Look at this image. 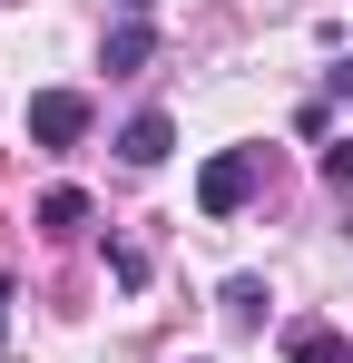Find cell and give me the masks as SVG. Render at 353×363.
<instances>
[{
    "label": "cell",
    "mask_w": 353,
    "mask_h": 363,
    "mask_svg": "<svg viewBox=\"0 0 353 363\" xmlns=\"http://www.w3.org/2000/svg\"><path fill=\"white\" fill-rule=\"evenodd\" d=\"M334 89H344V99H353V60H344V69H334Z\"/></svg>",
    "instance_id": "obj_11"
},
{
    "label": "cell",
    "mask_w": 353,
    "mask_h": 363,
    "mask_svg": "<svg viewBox=\"0 0 353 363\" xmlns=\"http://www.w3.org/2000/svg\"><path fill=\"white\" fill-rule=\"evenodd\" d=\"M167 147H176V118H167V108H138V118L118 128V157H128V167H157Z\"/></svg>",
    "instance_id": "obj_3"
},
{
    "label": "cell",
    "mask_w": 353,
    "mask_h": 363,
    "mask_svg": "<svg viewBox=\"0 0 353 363\" xmlns=\"http://www.w3.org/2000/svg\"><path fill=\"white\" fill-rule=\"evenodd\" d=\"M118 10H128V20H147V10H157V0H118Z\"/></svg>",
    "instance_id": "obj_10"
},
{
    "label": "cell",
    "mask_w": 353,
    "mask_h": 363,
    "mask_svg": "<svg viewBox=\"0 0 353 363\" xmlns=\"http://www.w3.org/2000/svg\"><path fill=\"white\" fill-rule=\"evenodd\" d=\"M245 196H255V147H226V157L196 167V206H206V216H235Z\"/></svg>",
    "instance_id": "obj_1"
},
{
    "label": "cell",
    "mask_w": 353,
    "mask_h": 363,
    "mask_svg": "<svg viewBox=\"0 0 353 363\" xmlns=\"http://www.w3.org/2000/svg\"><path fill=\"white\" fill-rule=\"evenodd\" d=\"M324 186H334V196H353V138H334V147H324Z\"/></svg>",
    "instance_id": "obj_8"
},
{
    "label": "cell",
    "mask_w": 353,
    "mask_h": 363,
    "mask_svg": "<svg viewBox=\"0 0 353 363\" xmlns=\"http://www.w3.org/2000/svg\"><path fill=\"white\" fill-rule=\"evenodd\" d=\"M285 363H353V344H344V324L304 314V324H285Z\"/></svg>",
    "instance_id": "obj_4"
},
{
    "label": "cell",
    "mask_w": 353,
    "mask_h": 363,
    "mask_svg": "<svg viewBox=\"0 0 353 363\" xmlns=\"http://www.w3.org/2000/svg\"><path fill=\"white\" fill-rule=\"evenodd\" d=\"M89 138V99L79 89H40L30 99V147H79Z\"/></svg>",
    "instance_id": "obj_2"
},
{
    "label": "cell",
    "mask_w": 353,
    "mask_h": 363,
    "mask_svg": "<svg viewBox=\"0 0 353 363\" xmlns=\"http://www.w3.org/2000/svg\"><path fill=\"white\" fill-rule=\"evenodd\" d=\"M10 304H20V295H10V275H0V344H10Z\"/></svg>",
    "instance_id": "obj_9"
},
{
    "label": "cell",
    "mask_w": 353,
    "mask_h": 363,
    "mask_svg": "<svg viewBox=\"0 0 353 363\" xmlns=\"http://www.w3.org/2000/svg\"><path fill=\"white\" fill-rule=\"evenodd\" d=\"M216 314H226L235 334H255V324H265V285H255V275H226V295H216Z\"/></svg>",
    "instance_id": "obj_6"
},
{
    "label": "cell",
    "mask_w": 353,
    "mask_h": 363,
    "mask_svg": "<svg viewBox=\"0 0 353 363\" xmlns=\"http://www.w3.org/2000/svg\"><path fill=\"white\" fill-rule=\"evenodd\" d=\"M40 226H50V236H79V226H89V196H79V186H50V196H40Z\"/></svg>",
    "instance_id": "obj_7"
},
{
    "label": "cell",
    "mask_w": 353,
    "mask_h": 363,
    "mask_svg": "<svg viewBox=\"0 0 353 363\" xmlns=\"http://www.w3.org/2000/svg\"><path fill=\"white\" fill-rule=\"evenodd\" d=\"M147 60H157V30H147V20H118L108 50H99V69H108V79H128V69H147Z\"/></svg>",
    "instance_id": "obj_5"
}]
</instances>
